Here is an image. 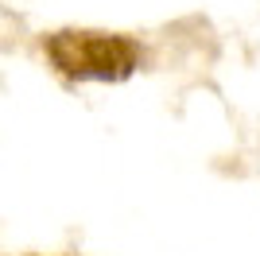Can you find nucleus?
<instances>
[{"instance_id": "1", "label": "nucleus", "mask_w": 260, "mask_h": 256, "mask_svg": "<svg viewBox=\"0 0 260 256\" xmlns=\"http://www.w3.org/2000/svg\"><path fill=\"white\" fill-rule=\"evenodd\" d=\"M47 54L74 78H101L117 82L128 78L136 66V51L128 39L117 35H86V31H62L47 43Z\"/></svg>"}]
</instances>
